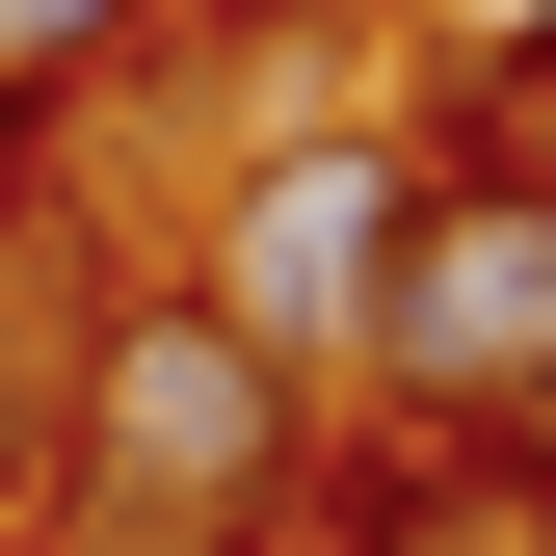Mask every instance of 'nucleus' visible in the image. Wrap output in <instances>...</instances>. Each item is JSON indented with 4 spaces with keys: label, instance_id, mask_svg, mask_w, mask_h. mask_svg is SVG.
Instances as JSON below:
<instances>
[{
    "label": "nucleus",
    "instance_id": "obj_4",
    "mask_svg": "<svg viewBox=\"0 0 556 556\" xmlns=\"http://www.w3.org/2000/svg\"><path fill=\"white\" fill-rule=\"evenodd\" d=\"M292 556H556V477L344 397V425H318V477H292Z\"/></svg>",
    "mask_w": 556,
    "mask_h": 556
},
{
    "label": "nucleus",
    "instance_id": "obj_7",
    "mask_svg": "<svg viewBox=\"0 0 556 556\" xmlns=\"http://www.w3.org/2000/svg\"><path fill=\"white\" fill-rule=\"evenodd\" d=\"M186 27H213V0H186Z\"/></svg>",
    "mask_w": 556,
    "mask_h": 556
},
{
    "label": "nucleus",
    "instance_id": "obj_5",
    "mask_svg": "<svg viewBox=\"0 0 556 556\" xmlns=\"http://www.w3.org/2000/svg\"><path fill=\"white\" fill-rule=\"evenodd\" d=\"M160 27H186V0H0V80H53V106H80L106 53H160Z\"/></svg>",
    "mask_w": 556,
    "mask_h": 556
},
{
    "label": "nucleus",
    "instance_id": "obj_2",
    "mask_svg": "<svg viewBox=\"0 0 556 556\" xmlns=\"http://www.w3.org/2000/svg\"><path fill=\"white\" fill-rule=\"evenodd\" d=\"M344 397H371V425H451V451H530V477H556V160H530V132L425 106V186H397V239H371Z\"/></svg>",
    "mask_w": 556,
    "mask_h": 556
},
{
    "label": "nucleus",
    "instance_id": "obj_1",
    "mask_svg": "<svg viewBox=\"0 0 556 556\" xmlns=\"http://www.w3.org/2000/svg\"><path fill=\"white\" fill-rule=\"evenodd\" d=\"M318 425H344V397L292 371V344H239L186 265H106V292L27 344L0 530H27V556H292Z\"/></svg>",
    "mask_w": 556,
    "mask_h": 556
},
{
    "label": "nucleus",
    "instance_id": "obj_3",
    "mask_svg": "<svg viewBox=\"0 0 556 556\" xmlns=\"http://www.w3.org/2000/svg\"><path fill=\"white\" fill-rule=\"evenodd\" d=\"M397 186H425V106L239 132V160H213V239H186V292H213L239 344H292V371L344 397V318H371V239H397Z\"/></svg>",
    "mask_w": 556,
    "mask_h": 556
},
{
    "label": "nucleus",
    "instance_id": "obj_6",
    "mask_svg": "<svg viewBox=\"0 0 556 556\" xmlns=\"http://www.w3.org/2000/svg\"><path fill=\"white\" fill-rule=\"evenodd\" d=\"M425 106H477V132H530V160H556V0H530V27H504V53H451V80H425Z\"/></svg>",
    "mask_w": 556,
    "mask_h": 556
}]
</instances>
